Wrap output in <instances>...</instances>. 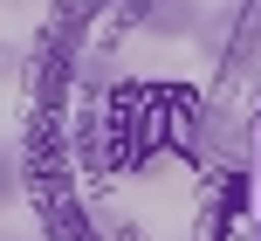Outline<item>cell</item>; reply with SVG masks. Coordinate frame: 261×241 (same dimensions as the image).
<instances>
[{"instance_id":"1","label":"cell","mask_w":261,"mask_h":241,"mask_svg":"<svg viewBox=\"0 0 261 241\" xmlns=\"http://www.w3.org/2000/svg\"><path fill=\"white\" fill-rule=\"evenodd\" d=\"M14 200H21V159H14V152L0 145V214H7Z\"/></svg>"},{"instance_id":"2","label":"cell","mask_w":261,"mask_h":241,"mask_svg":"<svg viewBox=\"0 0 261 241\" xmlns=\"http://www.w3.org/2000/svg\"><path fill=\"white\" fill-rule=\"evenodd\" d=\"M0 69H14V49H0Z\"/></svg>"}]
</instances>
